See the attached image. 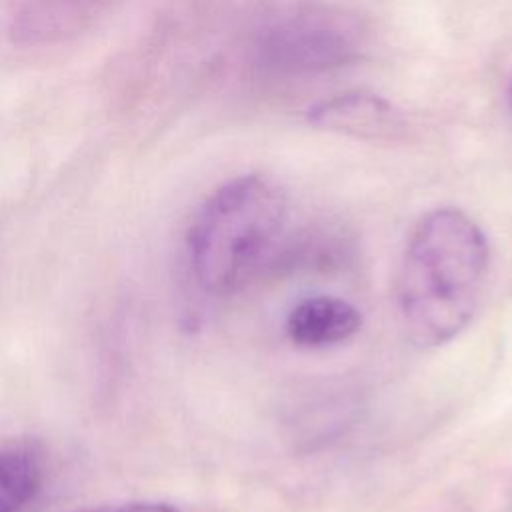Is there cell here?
Returning a JSON list of instances; mask_svg holds the SVG:
<instances>
[{
	"label": "cell",
	"mask_w": 512,
	"mask_h": 512,
	"mask_svg": "<svg viewBox=\"0 0 512 512\" xmlns=\"http://www.w3.org/2000/svg\"><path fill=\"white\" fill-rule=\"evenodd\" d=\"M362 328V312L338 296L302 298L286 316V336L298 348L318 350L342 344Z\"/></svg>",
	"instance_id": "5b68a950"
},
{
	"label": "cell",
	"mask_w": 512,
	"mask_h": 512,
	"mask_svg": "<svg viewBox=\"0 0 512 512\" xmlns=\"http://www.w3.org/2000/svg\"><path fill=\"white\" fill-rule=\"evenodd\" d=\"M352 254L354 242L350 234L342 226L322 222L306 226L288 238L282 236L266 266L280 274L298 270L330 272L342 268Z\"/></svg>",
	"instance_id": "8992f818"
},
{
	"label": "cell",
	"mask_w": 512,
	"mask_h": 512,
	"mask_svg": "<svg viewBox=\"0 0 512 512\" xmlns=\"http://www.w3.org/2000/svg\"><path fill=\"white\" fill-rule=\"evenodd\" d=\"M364 34L344 12L306 8L270 22L256 40V64L272 76L298 78L360 60Z\"/></svg>",
	"instance_id": "3957f363"
},
{
	"label": "cell",
	"mask_w": 512,
	"mask_h": 512,
	"mask_svg": "<svg viewBox=\"0 0 512 512\" xmlns=\"http://www.w3.org/2000/svg\"><path fill=\"white\" fill-rule=\"evenodd\" d=\"M70 512H182L180 508L168 502H128L118 506H96V508H82Z\"/></svg>",
	"instance_id": "ba28073f"
},
{
	"label": "cell",
	"mask_w": 512,
	"mask_h": 512,
	"mask_svg": "<svg viewBox=\"0 0 512 512\" xmlns=\"http://www.w3.org/2000/svg\"><path fill=\"white\" fill-rule=\"evenodd\" d=\"M40 454L26 444L0 448V512H20L42 488Z\"/></svg>",
	"instance_id": "52a82bcc"
},
{
	"label": "cell",
	"mask_w": 512,
	"mask_h": 512,
	"mask_svg": "<svg viewBox=\"0 0 512 512\" xmlns=\"http://www.w3.org/2000/svg\"><path fill=\"white\" fill-rule=\"evenodd\" d=\"M288 196L266 174H242L214 190L196 212L186 248L196 282L224 296L264 270L284 236Z\"/></svg>",
	"instance_id": "7a4b0ae2"
},
{
	"label": "cell",
	"mask_w": 512,
	"mask_h": 512,
	"mask_svg": "<svg viewBox=\"0 0 512 512\" xmlns=\"http://www.w3.org/2000/svg\"><path fill=\"white\" fill-rule=\"evenodd\" d=\"M508 106H510V112H512V86L508 90Z\"/></svg>",
	"instance_id": "9c48e42d"
},
{
	"label": "cell",
	"mask_w": 512,
	"mask_h": 512,
	"mask_svg": "<svg viewBox=\"0 0 512 512\" xmlns=\"http://www.w3.org/2000/svg\"><path fill=\"white\" fill-rule=\"evenodd\" d=\"M490 248L460 208L426 212L410 232L396 300L408 338L424 348L456 338L474 318L486 288Z\"/></svg>",
	"instance_id": "6da1fadb"
},
{
	"label": "cell",
	"mask_w": 512,
	"mask_h": 512,
	"mask_svg": "<svg viewBox=\"0 0 512 512\" xmlns=\"http://www.w3.org/2000/svg\"><path fill=\"white\" fill-rule=\"evenodd\" d=\"M308 122L366 140H392L406 128L402 112L390 100L366 90H350L316 102L308 108Z\"/></svg>",
	"instance_id": "277c9868"
}]
</instances>
